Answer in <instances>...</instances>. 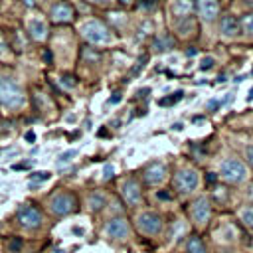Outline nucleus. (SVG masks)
Returning a JSON list of instances; mask_svg holds the SVG:
<instances>
[{"mask_svg": "<svg viewBox=\"0 0 253 253\" xmlns=\"http://www.w3.org/2000/svg\"><path fill=\"white\" fill-rule=\"evenodd\" d=\"M26 97L22 93V89L12 81L2 77L0 79V105L8 107V109H20L24 105Z\"/></svg>", "mask_w": 253, "mask_h": 253, "instance_id": "obj_1", "label": "nucleus"}, {"mask_svg": "<svg viewBox=\"0 0 253 253\" xmlns=\"http://www.w3.org/2000/svg\"><path fill=\"white\" fill-rule=\"evenodd\" d=\"M81 34H83V38H85L89 43H93V45H105V43L111 42V32H109V28H107L103 22H99V20H89V22H85V24L81 26Z\"/></svg>", "mask_w": 253, "mask_h": 253, "instance_id": "obj_2", "label": "nucleus"}, {"mask_svg": "<svg viewBox=\"0 0 253 253\" xmlns=\"http://www.w3.org/2000/svg\"><path fill=\"white\" fill-rule=\"evenodd\" d=\"M219 176L229 184H241L247 178V168L237 158H225L219 166Z\"/></svg>", "mask_w": 253, "mask_h": 253, "instance_id": "obj_3", "label": "nucleus"}, {"mask_svg": "<svg viewBox=\"0 0 253 253\" xmlns=\"http://www.w3.org/2000/svg\"><path fill=\"white\" fill-rule=\"evenodd\" d=\"M188 211H190V217H192L196 227H206L210 223V217H211V204L206 196H200V198L190 202Z\"/></svg>", "mask_w": 253, "mask_h": 253, "instance_id": "obj_4", "label": "nucleus"}, {"mask_svg": "<svg viewBox=\"0 0 253 253\" xmlns=\"http://www.w3.org/2000/svg\"><path fill=\"white\" fill-rule=\"evenodd\" d=\"M136 227H138L140 233H144V235H148V237H156V235L162 233L164 221H162V217H160L158 213H154V211H142V213H138V217H136Z\"/></svg>", "mask_w": 253, "mask_h": 253, "instance_id": "obj_5", "label": "nucleus"}, {"mask_svg": "<svg viewBox=\"0 0 253 253\" xmlns=\"http://www.w3.org/2000/svg\"><path fill=\"white\" fill-rule=\"evenodd\" d=\"M174 188H176V192H180V194H190V192H194L196 188H198V184H200V176H198V172L194 170V168H182V170H178L176 174H174Z\"/></svg>", "mask_w": 253, "mask_h": 253, "instance_id": "obj_6", "label": "nucleus"}, {"mask_svg": "<svg viewBox=\"0 0 253 253\" xmlns=\"http://www.w3.org/2000/svg\"><path fill=\"white\" fill-rule=\"evenodd\" d=\"M75 208H77V200L69 192H57L49 198V210L55 215H67L75 211Z\"/></svg>", "mask_w": 253, "mask_h": 253, "instance_id": "obj_7", "label": "nucleus"}, {"mask_svg": "<svg viewBox=\"0 0 253 253\" xmlns=\"http://www.w3.org/2000/svg\"><path fill=\"white\" fill-rule=\"evenodd\" d=\"M16 217H18V223L26 229H36V227L42 225V211L32 204H24L18 210Z\"/></svg>", "mask_w": 253, "mask_h": 253, "instance_id": "obj_8", "label": "nucleus"}, {"mask_svg": "<svg viewBox=\"0 0 253 253\" xmlns=\"http://www.w3.org/2000/svg\"><path fill=\"white\" fill-rule=\"evenodd\" d=\"M166 174H168L166 164L154 160V162H150V164L142 170V182H144L146 186H158V184H162V182L166 180Z\"/></svg>", "mask_w": 253, "mask_h": 253, "instance_id": "obj_9", "label": "nucleus"}, {"mask_svg": "<svg viewBox=\"0 0 253 253\" xmlns=\"http://www.w3.org/2000/svg\"><path fill=\"white\" fill-rule=\"evenodd\" d=\"M105 235L115 239V241H123V239H128L130 235V225L125 217H111L105 225Z\"/></svg>", "mask_w": 253, "mask_h": 253, "instance_id": "obj_10", "label": "nucleus"}, {"mask_svg": "<svg viewBox=\"0 0 253 253\" xmlns=\"http://www.w3.org/2000/svg\"><path fill=\"white\" fill-rule=\"evenodd\" d=\"M121 194H123L125 204L130 206V208H136V206H140V202H142V190H140V184H138L134 178H128V180L123 182Z\"/></svg>", "mask_w": 253, "mask_h": 253, "instance_id": "obj_11", "label": "nucleus"}, {"mask_svg": "<svg viewBox=\"0 0 253 253\" xmlns=\"http://www.w3.org/2000/svg\"><path fill=\"white\" fill-rule=\"evenodd\" d=\"M196 10H198L202 20L211 22V20H215V16L219 12V4H217V0H198L196 2Z\"/></svg>", "mask_w": 253, "mask_h": 253, "instance_id": "obj_12", "label": "nucleus"}, {"mask_svg": "<svg viewBox=\"0 0 253 253\" xmlns=\"http://www.w3.org/2000/svg\"><path fill=\"white\" fill-rule=\"evenodd\" d=\"M73 16H75V12H73V8L67 2H57L51 8V20L55 24H67V22L73 20Z\"/></svg>", "mask_w": 253, "mask_h": 253, "instance_id": "obj_13", "label": "nucleus"}, {"mask_svg": "<svg viewBox=\"0 0 253 253\" xmlns=\"http://www.w3.org/2000/svg\"><path fill=\"white\" fill-rule=\"evenodd\" d=\"M170 12L176 20H188L194 12V0H174Z\"/></svg>", "mask_w": 253, "mask_h": 253, "instance_id": "obj_14", "label": "nucleus"}, {"mask_svg": "<svg viewBox=\"0 0 253 253\" xmlns=\"http://www.w3.org/2000/svg\"><path fill=\"white\" fill-rule=\"evenodd\" d=\"M239 22L233 18V16H223L221 22H219V32L225 36V38H235L239 34Z\"/></svg>", "mask_w": 253, "mask_h": 253, "instance_id": "obj_15", "label": "nucleus"}, {"mask_svg": "<svg viewBox=\"0 0 253 253\" xmlns=\"http://www.w3.org/2000/svg\"><path fill=\"white\" fill-rule=\"evenodd\" d=\"M28 32H30V36H32L34 40H38V42H42V40L47 38V26H45L43 20H30V22H28Z\"/></svg>", "mask_w": 253, "mask_h": 253, "instance_id": "obj_16", "label": "nucleus"}, {"mask_svg": "<svg viewBox=\"0 0 253 253\" xmlns=\"http://www.w3.org/2000/svg\"><path fill=\"white\" fill-rule=\"evenodd\" d=\"M186 251H188V253H208L204 241H202L200 235H196V233L188 235V239H186Z\"/></svg>", "mask_w": 253, "mask_h": 253, "instance_id": "obj_17", "label": "nucleus"}, {"mask_svg": "<svg viewBox=\"0 0 253 253\" xmlns=\"http://www.w3.org/2000/svg\"><path fill=\"white\" fill-rule=\"evenodd\" d=\"M154 49L156 51H168V49H172L174 47V38L172 36H168V34H164V36H158L156 40H154Z\"/></svg>", "mask_w": 253, "mask_h": 253, "instance_id": "obj_18", "label": "nucleus"}, {"mask_svg": "<svg viewBox=\"0 0 253 253\" xmlns=\"http://www.w3.org/2000/svg\"><path fill=\"white\" fill-rule=\"evenodd\" d=\"M89 206H91L93 211H99V210L105 206V196H103L101 192H93V194L89 196Z\"/></svg>", "mask_w": 253, "mask_h": 253, "instance_id": "obj_19", "label": "nucleus"}, {"mask_svg": "<svg viewBox=\"0 0 253 253\" xmlns=\"http://www.w3.org/2000/svg\"><path fill=\"white\" fill-rule=\"evenodd\" d=\"M182 97H184V93H182V91H176V93H172L170 97L158 99V105H160V107H170V105H176L178 101H182Z\"/></svg>", "mask_w": 253, "mask_h": 253, "instance_id": "obj_20", "label": "nucleus"}, {"mask_svg": "<svg viewBox=\"0 0 253 253\" xmlns=\"http://www.w3.org/2000/svg\"><path fill=\"white\" fill-rule=\"evenodd\" d=\"M239 215H241V221H243L249 229H253V206H251V204H249V206H245V208L241 210V213H239Z\"/></svg>", "mask_w": 253, "mask_h": 253, "instance_id": "obj_21", "label": "nucleus"}, {"mask_svg": "<svg viewBox=\"0 0 253 253\" xmlns=\"http://www.w3.org/2000/svg\"><path fill=\"white\" fill-rule=\"evenodd\" d=\"M239 28H243V32L253 36V14H245L241 18V22H239Z\"/></svg>", "mask_w": 253, "mask_h": 253, "instance_id": "obj_22", "label": "nucleus"}, {"mask_svg": "<svg viewBox=\"0 0 253 253\" xmlns=\"http://www.w3.org/2000/svg\"><path fill=\"white\" fill-rule=\"evenodd\" d=\"M22 239L20 237H12L10 241H8V251H12V253H20V249H22Z\"/></svg>", "mask_w": 253, "mask_h": 253, "instance_id": "obj_23", "label": "nucleus"}, {"mask_svg": "<svg viewBox=\"0 0 253 253\" xmlns=\"http://www.w3.org/2000/svg\"><path fill=\"white\" fill-rule=\"evenodd\" d=\"M49 176H51L49 172H36V174H32V176H30V180H32L30 184H36V182H43V180H49Z\"/></svg>", "mask_w": 253, "mask_h": 253, "instance_id": "obj_24", "label": "nucleus"}, {"mask_svg": "<svg viewBox=\"0 0 253 253\" xmlns=\"http://www.w3.org/2000/svg\"><path fill=\"white\" fill-rule=\"evenodd\" d=\"M213 63H215V59H213V57H204V59L200 61V69H202V71H208V69H211V67H213Z\"/></svg>", "mask_w": 253, "mask_h": 253, "instance_id": "obj_25", "label": "nucleus"}, {"mask_svg": "<svg viewBox=\"0 0 253 253\" xmlns=\"http://www.w3.org/2000/svg\"><path fill=\"white\" fill-rule=\"evenodd\" d=\"M59 83H61L65 89H71V87H75V79H73L71 75H63V77L59 79Z\"/></svg>", "mask_w": 253, "mask_h": 253, "instance_id": "obj_26", "label": "nucleus"}, {"mask_svg": "<svg viewBox=\"0 0 253 253\" xmlns=\"http://www.w3.org/2000/svg\"><path fill=\"white\" fill-rule=\"evenodd\" d=\"M75 154H77V150H67V152H63V154L59 156V160H57V162H59V164H65V162H69Z\"/></svg>", "mask_w": 253, "mask_h": 253, "instance_id": "obj_27", "label": "nucleus"}, {"mask_svg": "<svg viewBox=\"0 0 253 253\" xmlns=\"http://www.w3.org/2000/svg\"><path fill=\"white\" fill-rule=\"evenodd\" d=\"M219 107H221V103H219L217 99H210V101L206 103V111H211V113H213L215 109H219Z\"/></svg>", "mask_w": 253, "mask_h": 253, "instance_id": "obj_28", "label": "nucleus"}, {"mask_svg": "<svg viewBox=\"0 0 253 253\" xmlns=\"http://www.w3.org/2000/svg\"><path fill=\"white\" fill-rule=\"evenodd\" d=\"M245 158H247V164L253 168V144H249V146L245 148Z\"/></svg>", "mask_w": 253, "mask_h": 253, "instance_id": "obj_29", "label": "nucleus"}, {"mask_svg": "<svg viewBox=\"0 0 253 253\" xmlns=\"http://www.w3.org/2000/svg\"><path fill=\"white\" fill-rule=\"evenodd\" d=\"M113 172H115V168H113L111 164H107V166L103 168V180H109V178H113Z\"/></svg>", "mask_w": 253, "mask_h": 253, "instance_id": "obj_30", "label": "nucleus"}, {"mask_svg": "<svg viewBox=\"0 0 253 253\" xmlns=\"http://www.w3.org/2000/svg\"><path fill=\"white\" fill-rule=\"evenodd\" d=\"M119 101H121V95H119V93H115V95L109 99V103H111V105H115V103H119Z\"/></svg>", "mask_w": 253, "mask_h": 253, "instance_id": "obj_31", "label": "nucleus"}, {"mask_svg": "<svg viewBox=\"0 0 253 253\" xmlns=\"http://www.w3.org/2000/svg\"><path fill=\"white\" fill-rule=\"evenodd\" d=\"M247 198L251 200V206H253V184H251V186L247 188Z\"/></svg>", "mask_w": 253, "mask_h": 253, "instance_id": "obj_32", "label": "nucleus"}, {"mask_svg": "<svg viewBox=\"0 0 253 253\" xmlns=\"http://www.w3.org/2000/svg\"><path fill=\"white\" fill-rule=\"evenodd\" d=\"M196 53H198L196 47H188V49H186V55H188V57H192V55H196Z\"/></svg>", "mask_w": 253, "mask_h": 253, "instance_id": "obj_33", "label": "nucleus"}, {"mask_svg": "<svg viewBox=\"0 0 253 253\" xmlns=\"http://www.w3.org/2000/svg\"><path fill=\"white\" fill-rule=\"evenodd\" d=\"M156 196H158V198H162V200H166V198H170V194H168V192H158Z\"/></svg>", "mask_w": 253, "mask_h": 253, "instance_id": "obj_34", "label": "nucleus"}, {"mask_svg": "<svg viewBox=\"0 0 253 253\" xmlns=\"http://www.w3.org/2000/svg\"><path fill=\"white\" fill-rule=\"evenodd\" d=\"M26 140L28 142H34V132H26Z\"/></svg>", "mask_w": 253, "mask_h": 253, "instance_id": "obj_35", "label": "nucleus"}, {"mask_svg": "<svg viewBox=\"0 0 253 253\" xmlns=\"http://www.w3.org/2000/svg\"><path fill=\"white\" fill-rule=\"evenodd\" d=\"M172 128H176V130H182V128H184V125H182V123H176V125H172Z\"/></svg>", "mask_w": 253, "mask_h": 253, "instance_id": "obj_36", "label": "nucleus"}, {"mask_svg": "<svg viewBox=\"0 0 253 253\" xmlns=\"http://www.w3.org/2000/svg\"><path fill=\"white\" fill-rule=\"evenodd\" d=\"M91 2H97V4H107V2H111V0H91Z\"/></svg>", "mask_w": 253, "mask_h": 253, "instance_id": "obj_37", "label": "nucleus"}, {"mask_svg": "<svg viewBox=\"0 0 253 253\" xmlns=\"http://www.w3.org/2000/svg\"><path fill=\"white\" fill-rule=\"evenodd\" d=\"M247 99H253V87L249 89V95H247Z\"/></svg>", "mask_w": 253, "mask_h": 253, "instance_id": "obj_38", "label": "nucleus"}, {"mask_svg": "<svg viewBox=\"0 0 253 253\" xmlns=\"http://www.w3.org/2000/svg\"><path fill=\"white\" fill-rule=\"evenodd\" d=\"M121 2H123V4H130L132 0H121Z\"/></svg>", "mask_w": 253, "mask_h": 253, "instance_id": "obj_39", "label": "nucleus"}, {"mask_svg": "<svg viewBox=\"0 0 253 253\" xmlns=\"http://www.w3.org/2000/svg\"><path fill=\"white\" fill-rule=\"evenodd\" d=\"M245 4H249V6H253V0H245Z\"/></svg>", "mask_w": 253, "mask_h": 253, "instance_id": "obj_40", "label": "nucleus"}]
</instances>
